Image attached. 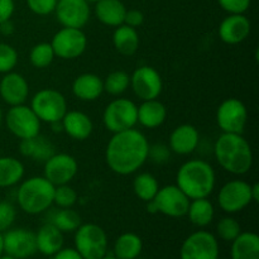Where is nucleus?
I'll use <instances>...</instances> for the list:
<instances>
[{
    "label": "nucleus",
    "mask_w": 259,
    "mask_h": 259,
    "mask_svg": "<svg viewBox=\"0 0 259 259\" xmlns=\"http://www.w3.org/2000/svg\"><path fill=\"white\" fill-rule=\"evenodd\" d=\"M240 233H242V227H240L239 222L233 217H224L218 222L215 237L224 242L232 243Z\"/></svg>",
    "instance_id": "obj_36"
},
{
    "label": "nucleus",
    "mask_w": 259,
    "mask_h": 259,
    "mask_svg": "<svg viewBox=\"0 0 259 259\" xmlns=\"http://www.w3.org/2000/svg\"><path fill=\"white\" fill-rule=\"evenodd\" d=\"M37 252L46 257H52L61 250L65 244L63 233L55 227L52 223H46L35 233Z\"/></svg>",
    "instance_id": "obj_23"
},
{
    "label": "nucleus",
    "mask_w": 259,
    "mask_h": 259,
    "mask_svg": "<svg viewBox=\"0 0 259 259\" xmlns=\"http://www.w3.org/2000/svg\"><path fill=\"white\" fill-rule=\"evenodd\" d=\"M144 14L138 9H126L125 17H124V24L132 28H138L143 24Z\"/></svg>",
    "instance_id": "obj_43"
},
{
    "label": "nucleus",
    "mask_w": 259,
    "mask_h": 259,
    "mask_svg": "<svg viewBox=\"0 0 259 259\" xmlns=\"http://www.w3.org/2000/svg\"><path fill=\"white\" fill-rule=\"evenodd\" d=\"M149 146L147 137L136 128L114 133L106 144V164L120 176L136 174L148 161Z\"/></svg>",
    "instance_id": "obj_1"
},
{
    "label": "nucleus",
    "mask_w": 259,
    "mask_h": 259,
    "mask_svg": "<svg viewBox=\"0 0 259 259\" xmlns=\"http://www.w3.org/2000/svg\"><path fill=\"white\" fill-rule=\"evenodd\" d=\"M0 259H17V258H13L10 257V255H7V254H3L2 257H0Z\"/></svg>",
    "instance_id": "obj_52"
},
{
    "label": "nucleus",
    "mask_w": 259,
    "mask_h": 259,
    "mask_svg": "<svg viewBox=\"0 0 259 259\" xmlns=\"http://www.w3.org/2000/svg\"><path fill=\"white\" fill-rule=\"evenodd\" d=\"M103 82L105 93L111 96H119L131 88V75L125 71L116 70L109 73Z\"/></svg>",
    "instance_id": "obj_34"
},
{
    "label": "nucleus",
    "mask_w": 259,
    "mask_h": 259,
    "mask_svg": "<svg viewBox=\"0 0 259 259\" xmlns=\"http://www.w3.org/2000/svg\"><path fill=\"white\" fill-rule=\"evenodd\" d=\"M252 24L244 14H229L219 25V37L230 46L244 42L250 34Z\"/></svg>",
    "instance_id": "obj_19"
},
{
    "label": "nucleus",
    "mask_w": 259,
    "mask_h": 259,
    "mask_svg": "<svg viewBox=\"0 0 259 259\" xmlns=\"http://www.w3.org/2000/svg\"><path fill=\"white\" fill-rule=\"evenodd\" d=\"M57 229H60L62 233H72L82 224L81 217L77 211L72 207L67 209H58L51 218V222Z\"/></svg>",
    "instance_id": "obj_33"
},
{
    "label": "nucleus",
    "mask_w": 259,
    "mask_h": 259,
    "mask_svg": "<svg viewBox=\"0 0 259 259\" xmlns=\"http://www.w3.org/2000/svg\"><path fill=\"white\" fill-rule=\"evenodd\" d=\"M167 119V108L158 99L142 101L138 106V123L147 129L161 126Z\"/></svg>",
    "instance_id": "obj_26"
},
{
    "label": "nucleus",
    "mask_w": 259,
    "mask_h": 259,
    "mask_svg": "<svg viewBox=\"0 0 259 259\" xmlns=\"http://www.w3.org/2000/svg\"><path fill=\"white\" fill-rule=\"evenodd\" d=\"M17 219V209L9 201H0V233L9 230Z\"/></svg>",
    "instance_id": "obj_39"
},
{
    "label": "nucleus",
    "mask_w": 259,
    "mask_h": 259,
    "mask_svg": "<svg viewBox=\"0 0 259 259\" xmlns=\"http://www.w3.org/2000/svg\"><path fill=\"white\" fill-rule=\"evenodd\" d=\"M157 209V214H163L169 218L186 217L191 200L184 194L177 185H167L159 187L158 192L152 200Z\"/></svg>",
    "instance_id": "obj_14"
},
{
    "label": "nucleus",
    "mask_w": 259,
    "mask_h": 259,
    "mask_svg": "<svg viewBox=\"0 0 259 259\" xmlns=\"http://www.w3.org/2000/svg\"><path fill=\"white\" fill-rule=\"evenodd\" d=\"M55 57L52 46L47 42L37 43L29 52V62L35 68H47L53 62Z\"/></svg>",
    "instance_id": "obj_35"
},
{
    "label": "nucleus",
    "mask_w": 259,
    "mask_h": 259,
    "mask_svg": "<svg viewBox=\"0 0 259 259\" xmlns=\"http://www.w3.org/2000/svg\"><path fill=\"white\" fill-rule=\"evenodd\" d=\"M0 33L3 35H12L14 33V24L12 20H5V22L0 23Z\"/></svg>",
    "instance_id": "obj_46"
},
{
    "label": "nucleus",
    "mask_w": 259,
    "mask_h": 259,
    "mask_svg": "<svg viewBox=\"0 0 259 259\" xmlns=\"http://www.w3.org/2000/svg\"><path fill=\"white\" fill-rule=\"evenodd\" d=\"M248 123V109L242 100L229 98L217 110V124L223 133L243 134Z\"/></svg>",
    "instance_id": "obj_11"
},
{
    "label": "nucleus",
    "mask_w": 259,
    "mask_h": 259,
    "mask_svg": "<svg viewBox=\"0 0 259 259\" xmlns=\"http://www.w3.org/2000/svg\"><path fill=\"white\" fill-rule=\"evenodd\" d=\"M232 259H259V237L253 232H242L232 242Z\"/></svg>",
    "instance_id": "obj_29"
},
{
    "label": "nucleus",
    "mask_w": 259,
    "mask_h": 259,
    "mask_svg": "<svg viewBox=\"0 0 259 259\" xmlns=\"http://www.w3.org/2000/svg\"><path fill=\"white\" fill-rule=\"evenodd\" d=\"M15 10L14 0H0V23L9 20Z\"/></svg>",
    "instance_id": "obj_44"
},
{
    "label": "nucleus",
    "mask_w": 259,
    "mask_h": 259,
    "mask_svg": "<svg viewBox=\"0 0 259 259\" xmlns=\"http://www.w3.org/2000/svg\"><path fill=\"white\" fill-rule=\"evenodd\" d=\"M95 4V15L99 22L113 28L124 24L126 7L121 0H99Z\"/></svg>",
    "instance_id": "obj_25"
},
{
    "label": "nucleus",
    "mask_w": 259,
    "mask_h": 259,
    "mask_svg": "<svg viewBox=\"0 0 259 259\" xmlns=\"http://www.w3.org/2000/svg\"><path fill=\"white\" fill-rule=\"evenodd\" d=\"M86 2H89V3H96V2H99V0H86Z\"/></svg>",
    "instance_id": "obj_53"
},
{
    "label": "nucleus",
    "mask_w": 259,
    "mask_h": 259,
    "mask_svg": "<svg viewBox=\"0 0 259 259\" xmlns=\"http://www.w3.org/2000/svg\"><path fill=\"white\" fill-rule=\"evenodd\" d=\"M219 242L212 233L197 230L184 240L180 249V259H218Z\"/></svg>",
    "instance_id": "obj_12"
},
{
    "label": "nucleus",
    "mask_w": 259,
    "mask_h": 259,
    "mask_svg": "<svg viewBox=\"0 0 259 259\" xmlns=\"http://www.w3.org/2000/svg\"><path fill=\"white\" fill-rule=\"evenodd\" d=\"M71 90H72L73 96L78 100L88 101V103L95 101L104 93L103 78L96 73H81L72 81Z\"/></svg>",
    "instance_id": "obj_21"
},
{
    "label": "nucleus",
    "mask_w": 259,
    "mask_h": 259,
    "mask_svg": "<svg viewBox=\"0 0 259 259\" xmlns=\"http://www.w3.org/2000/svg\"><path fill=\"white\" fill-rule=\"evenodd\" d=\"M113 46L123 56H133L139 48V34L136 28L121 24L114 29Z\"/></svg>",
    "instance_id": "obj_27"
},
{
    "label": "nucleus",
    "mask_w": 259,
    "mask_h": 259,
    "mask_svg": "<svg viewBox=\"0 0 259 259\" xmlns=\"http://www.w3.org/2000/svg\"><path fill=\"white\" fill-rule=\"evenodd\" d=\"M200 143V133L191 124H181L172 131L168 139V148L179 156H189L196 151Z\"/></svg>",
    "instance_id": "obj_20"
},
{
    "label": "nucleus",
    "mask_w": 259,
    "mask_h": 259,
    "mask_svg": "<svg viewBox=\"0 0 259 259\" xmlns=\"http://www.w3.org/2000/svg\"><path fill=\"white\" fill-rule=\"evenodd\" d=\"M217 184L215 169L205 159H189L179 168L176 185L190 200L204 199L212 194Z\"/></svg>",
    "instance_id": "obj_3"
},
{
    "label": "nucleus",
    "mask_w": 259,
    "mask_h": 259,
    "mask_svg": "<svg viewBox=\"0 0 259 259\" xmlns=\"http://www.w3.org/2000/svg\"><path fill=\"white\" fill-rule=\"evenodd\" d=\"M4 121L8 131L20 141L33 138L40 133L42 121L38 119L30 106L25 104L10 106L7 115L4 116Z\"/></svg>",
    "instance_id": "obj_8"
},
{
    "label": "nucleus",
    "mask_w": 259,
    "mask_h": 259,
    "mask_svg": "<svg viewBox=\"0 0 259 259\" xmlns=\"http://www.w3.org/2000/svg\"><path fill=\"white\" fill-rule=\"evenodd\" d=\"M25 168L22 161L15 157H0V189H8L20 184Z\"/></svg>",
    "instance_id": "obj_30"
},
{
    "label": "nucleus",
    "mask_w": 259,
    "mask_h": 259,
    "mask_svg": "<svg viewBox=\"0 0 259 259\" xmlns=\"http://www.w3.org/2000/svg\"><path fill=\"white\" fill-rule=\"evenodd\" d=\"M218 259H225V258H220V257H219V258H218Z\"/></svg>",
    "instance_id": "obj_55"
},
{
    "label": "nucleus",
    "mask_w": 259,
    "mask_h": 259,
    "mask_svg": "<svg viewBox=\"0 0 259 259\" xmlns=\"http://www.w3.org/2000/svg\"><path fill=\"white\" fill-rule=\"evenodd\" d=\"M18 65V52L13 46L8 43L0 42V73L10 72L14 71L15 66Z\"/></svg>",
    "instance_id": "obj_38"
},
{
    "label": "nucleus",
    "mask_w": 259,
    "mask_h": 259,
    "mask_svg": "<svg viewBox=\"0 0 259 259\" xmlns=\"http://www.w3.org/2000/svg\"><path fill=\"white\" fill-rule=\"evenodd\" d=\"M61 121H62L63 132L75 141H86L93 134L94 123L90 116L83 111L67 110Z\"/></svg>",
    "instance_id": "obj_22"
},
{
    "label": "nucleus",
    "mask_w": 259,
    "mask_h": 259,
    "mask_svg": "<svg viewBox=\"0 0 259 259\" xmlns=\"http://www.w3.org/2000/svg\"><path fill=\"white\" fill-rule=\"evenodd\" d=\"M250 186L244 180H230L225 182L218 194V204L227 214H237L253 202Z\"/></svg>",
    "instance_id": "obj_9"
},
{
    "label": "nucleus",
    "mask_w": 259,
    "mask_h": 259,
    "mask_svg": "<svg viewBox=\"0 0 259 259\" xmlns=\"http://www.w3.org/2000/svg\"><path fill=\"white\" fill-rule=\"evenodd\" d=\"M99 259H118V258H116V257H114V255L113 254H105V255H104V257H101V258H99Z\"/></svg>",
    "instance_id": "obj_51"
},
{
    "label": "nucleus",
    "mask_w": 259,
    "mask_h": 259,
    "mask_svg": "<svg viewBox=\"0 0 259 259\" xmlns=\"http://www.w3.org/2000/svg\"><path fill=\"white\" fill-rule=\"evenodd\" d=\"M56 57L61 60H76L85 53L88 37L78 28H61L51 40Z\"/></svg>",
    "instance_id": "obj_10"
},
{
    "label": "nucleus",
    "mask_w": 259,
    "mask_h": 259,
    "mask_svg": "<svg viewBox=\"0 0 259 259\" xmlns=\"http://www.w3.org/2000/svg\"><path fill=\"white\" fill-rule=\"evenodd\" d=\"M171 153L172 152L171 149L168 148V146L162 143H157V144H153V146H149L148 159H151L153 163L163 164L169 161Z\"/></svg>",
    "instance_id": "obj_40"
},
{
    "label": "nucleus",
    "mask_w": 259,
    "mask_h": 259,
    "mask_svg": "<svg viewBox=\"0 0 259 259\" xmlns=\"http://www.w3.org/2000/svg\"><path fill=\"white\" fill-rule=\"evenodd\" d=\"M131 88L142 101L158 99L163 90V80L152 66H139L131 75Z\"/></svg>",
    "instance_id": "obj_13"
},
{
    "label": "nucleus",
    "mask_w": 259,
    "mask_h": 259,
    "mask_svg": "<svg viewBox=\"0 0 259 259\" xmlns=\"http://www.w3.org/2000/svg\"><path fill=\"white\" fill-rule=\"evenodd\" d=\"M250 192H252L253 202H258L259 201V185L253 184L252 186H250Z\"/></svg>",
    "instance_id": "obj_47"
},
{
    "label": "nucleus",
    "mask_w": 259,
    "mask_h": 259,
    "mask_svg": "<svg viewBox=\"0 0 259 259\" xmlns=\"http://www.w3.org/2000/svg\"><path fill=\"white\" fill-rule=\"evenodd\" d=\"M77 172L78 163L75 157L68 153H57L56 152L53 156H51L45 162L43 176L53 186H60V185L70 184L76 177Z\"/></svg>",
    "instance_id": "obj_16"
},
{
    "label": "nucleus",
    "mask_w": 259,
    "mask_h": 259,
    "mask_svg": "<svg viewBox=\"0 0 259 259\" xmlns=\"http://www.w3.org/2000/svg\"><path fill=\"white\" fill-rule=\"evenodd\" d=\"M29 96V83L19 72L4 73L0 80V98L9 106L25 104Z\"/></svg>",
    "instance_id": "obj_18"
},
{
    "label": "nucleus",
    "mask_w": 259,
    "mask_h": 259,
    "mask_svg": "<svg viewBox=\"0 0 259 259\" xmlns=\"http://www.w3.org/2000/svg\"><path fill=\"white\" fill-rule=\"evenodd\" d=\"M55 13L62 27L78 29L88 24L91 15L90 5L86 0H57Z\"/></svg>",
    "instance_id": "obj_17"
},
{
    "label": "nucleus",
    "mask_w": 259,
    "mask_h": 259,
    "mask_svg": "<svg viewBox=\"0 0 259 259\" xmlns=\"http://www.w3.org/2000/svg\"><path fill=\"white\" fill-rule=\"evenodd\" d=\"M3 124H4V113H3V109L0 106V129H2Z\"/></svg>",
    "instance_id": "obj_50"
},
{
    "label": "nucleus",
    "mask_w": 259,
    "mask_h": 259,
    "mask_svg": "<svg viewBox=\"0 0 259 259\" xmlns=\"http://www.w3.org/2000/svg\"><path fill=\"white\" fill-rule=\"evenodd\" d=\"M19 152L25 158L45 163L51 156L56 153V146L47 137L39 133L33 138L22 139L19 143Z\"/></svg>",
    "instance_id": "obj_24"
},
{
    "label": "nucleus",
    "mask_w": 259,
    "mask_h": 259,
    "mask_svg": "<svg viewBox=\"0 0 259 259\" xmlns=\"http://www.w3.org/2000/svg\"><path fill=\"white\" fill-rule=\"evenodd\" d=\"M51 259H83L82 255L75 249V248H62L56 254H53Z\"/></svg>",
    "instance_id": "obj_45"
},
{
    "label": "nucleus",
    "mask_w": 259,
    "mask_h": 259,
    "mask_svg": "<svg viewBox=\"0 0 259 259\" xmlns=\"http://www.w3.org/2000/svg\"><path fill=\"white\" fill-rule=\"evenodd\" d=\"M214 156L224 171L243 176L252 169L253 151L249 142L238 133H222L214 144Z\"/></svg>",
    "instance_id": "obj_2"
},
{
    "label": "nucleus",
    "mask_w": 259,
    "mask_h": 259,
    "mask_svg": "<svg viewBox=\"0 0 259 259\" xmlns=\"http://www.w3.org/2000/svg\"><path fill=\"white\" fill-rule=\"evenodd\" d=\"M4 254L17 259H27L37 253L35 233L25 228H10L3 233Z\"/></svg>",
    "instance_id": "obj_15"
},
{
    "label": "nucleus",
    "mask_w": 259,
    "mask_h": 259,
    "mask_svg": "<svg viewBox=\"0 0 259 259\" xmlns=\"http://www.w3.org/2000/svg\"><path fill=\"white\" fill-rule=\"evenodd\" d=\"M51 126H52L53 132H57V133H60V132H63L62 121H56V123H52V124H51Z\"/></svg>",
    "instance_id": "obj_48"
},
{
    "label": "nucleus",
    "mask_w": 259,
    "mask_h": 259,
    "mask_svg": "<svg viewBox=\"0 0 259 259\" xmlns=\"http://www.w3.org/2000/svg\"><path fill=\"white\" fill-rule=\"evenodd\" d=\"M0 201H2V196H0Z\"/></svg>",
    "instance_id": "obj_56"
},
{
    "label": "nucleus",
    "mask_w": 259,
    "mask_h": 259,
    "mask_svg": "<svg viewBox=\"0 0 259 259\" xmlns=\"http://www.w3.org/2000/svg\"><path fill=\"white\" fill-rule=\"evenodd\" d=\"M55 186L45 176H34L20 182L17 190V204L22 211L39 215L53 205Z\"/></svg>",
    "instance_id": "obj_4"
},
{
    "label": "nucleus",
    "mask_w": 259,
    "mask_h": 259,
    "mask_svg": "<svg viewBox=\"0 0 259 259\" xmlns=\"http://www.w3.org/2000/svg\"><path fill=\"white\" fill-rule=\"evenodd\" d=\"M30 109L43 123L61 121L67 113V100L62 93L55 89H42L33 95Z\"/></svg>",
    "instance_id": "obj_7"
},
{
    "label": "nucleus",
    "mask_w": 259,
    "mask_h": 259,
    "mask_svg": "<svg viewBox=\"0 0 259 259\" xmlns=\"http://www.w3.org/2000/svg\"><path fill=\"white\" fill-rule=\"evenodd\" d=\"M143 250L142 238L136 233H123L116 238L113 247V255L118 259H136Z\"/></svg>",
    "instance_id": "obj_28"
},
{
    "label": "nucleus",
    "mask_w": 259,
    "mask_h": 259,
    "mask_svg": "<svg viewBox=\"0 0 259 259\" xmlns=\"http://www.w3.org/2000/svg\"><path fill=\"white\" fill-rule=\"evenodd\" d=\"M103 123L113 134L136 128L138 124V105L131 99H115L104 109Z\"/></svg>",
    "instance_id": "obj_6"
},
{
    "label": "nucleus",
    "mask_w": 259,
    "mask_h": 259,
    "mask_svg": "<svg viewBox=\"0 0 259 259\" xmlns=\"http://www.w3.org/2000/svg\"><path fill=\"white\" fill-rule=\"evenodd\" d=\"M186 217L190 223L197 228H205L211 224L215 217V209L212 202L207 197L195 199L190 201Z\"/></svg>",
    "instance_id": "obj_31"
},
{
    "label": "nucleus",
    "mask_w": 259,
    "mask_h": 259,
    "mask_svg": "<svg viewBox=\"0 0 259 259\" xmlns=\"http://www.w3.org/2000/svg\"><path fill=\"white\" fill-rule=\"evenodd\" d=\"M73 243L83 259H99L108 254V235L100 225L94 223L81 224L75 230Z\"/></svg>",
    "instance_id": "obj_5"
},
{
    "label": "nucleus",
    "mask_w": 259,
    "mask_h": 259,
    "mask_svg": "<svg viewBox=\"0 0 259 259\" xmlns=\"http://www.w3.org/2000/svg\"><path fill=\"white\" fill-rule=\"evenodd\" d=\"M218 3L229 14H244L250 7V0H218Z\"/></svg>",
    "instance_id": "obj_42"
},
{
    "label": "nucleus",
    "mask_w": 259,
    "mask_h": 259,
    "mask_svg": "<svg viewBox=\"0 0 259 259\" xmlns=\"http://www.w3.org/2000/svg\"><path fill=\"white\" fill-rule=\"evenodd\" d=\"M159 190L158 180L149 172L138 174L133 180V191L138 199L148 202L154 199Z\"/></svg>",
    "instance_id": "obj_32"
},
{
    "label": "nucleus",
    "mask_w": 259,
    "mask_h": 259,
    "mask_svg": "<svg viewBox=\"0 0 259 259\" xmlns=\"http://www.w3.org/2000/svg\"><path fill=\"white\" fill-rule=\"evenodd\" d=\"M4 254V242H3V233H0V257Z\"/></svg>",
    "instance_id": "obj_49"
},
{
    "label": "nucleus",
    "mask_w": 259,
    "mask_h": 259,
    "mask_svg": "<svg viewBox=\"0 0 259 259\" xmlns=\"http://www.w3.org/2000/svg\"><path fill=\"white\" fill-rule=\"evenodd\" d=\"M136 259H144V258H141V257H138V258H136Z\"/></svg>",
    "instance_id": "obj_54"
},
{
    "label": "nucleus",
    "mask_w": 259,
    "mask_h": 259,
    "mask_svg": "<svg viewBox=\"0 0 259 259\" xmlns=\"http://www.w3.org/2000/svg\"><path fill=\"white\" fill-rule=\"evenodd\" d=\"M27 5L34 14L50 15L55 13L57 0H27Z\"/></svg>",
    "instance_id": "obj_41"
},
{
    "label": "nucleus",
    "mask_w": 259,
    "mask_h": 259,
    "mask_svg": "<svg viewBox=\"0 0 259 259\" xmlns=\"http://www.w3.org/2000/svg\"><path fill=\"white\" fill-rule=\"evenodd\" d=\"M76 202H77V192L72 186H70V184L55 186L53 204L57 205L58 209L72 207Z\"/></svg>",
    "instance_id": "obj_37"
}]
</instances>
